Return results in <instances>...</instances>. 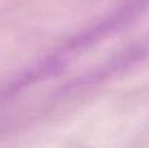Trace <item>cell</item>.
Listing matches in <instances>:
<instances>
[]
</instances>
